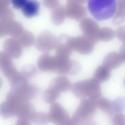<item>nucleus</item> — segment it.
I'll use <instances>...</instances> for the list:
<instances>
[{
  "label": "nucleus",
  "mask_w": 125,
  "mask_h": 125,
  "mask_svg": "<svg viewBox=\"0 0 125 125\" xmlns=\"http://www.w3.org/2000/svg\"><path fill=\"white\" fill-rule=\"evenodd\" d=\"M58 38L50 31L46 30L42 32L35 40L36 48L44 53L56 49L58 44Z\"/></svg>",
  "instance_id": "7"
},
{
  "label": "nucleus",
  "mask_w": 125,
  "mask_h": 125,
  "mask_svg": "<svg viewBox=\"0 0 125 125\" xmlns=\"http://www.w3.org/2000/svg\"><path fill=\"white\" fill-rule=\"evenodd\" d=\"M28 101L10 91L6 94L5 100L0 105V116L5 119L17 117Z\"/></svg>",
  "instance_id": "5"
},
{
  "label": "nucleus",
  "mask_w": 125,
  "mask_h": 125,
  "mask_svg": "<svg viewBox=\"0 0 125 125\" xmlns=\"http://www.w3.org/2000/svg\"><path fill=\"white\" fill-rule=\"evenodd\" d=\"M10 90L18 96L28 101L36 97L39 91V88L37 86L30 83L29 82L11 89Z\"/></svg>",
  "instance_id": "11"
},
{
  "label": "nucleus",
  "mask_w": 125,
  "mask_h": 125,
  "mask_svg": "<svg viewBox=\"0 0 125 125\" xmlns=\"http://www.w3.org/2000/svg\"><path fill=\"white\" fill-rule=\"evenodd\" d=\"M79 26L83 36L95 44L98 42L100 28L96 22L90 18H84L80 21Z\"/></svg>",
  "instance_id": "10"
},
{
  "label": "nucleus",
  "mask_w": 125,
  "mask_h": 125,
  "mask_svg": "<svg viewBox=\"0 0 125 125\" xmlns=\"http://www.w3.org/2000/svg\"><path fill=\"white\" fill-rule=\"evenodd\" d=\"M101 84L93 77L74 83L70 90L79 99H89L96 101L101 97Z\"/></svg>",
  "instance_id": "1"
},
{
  "label": "nucleus",
  "mask_w": 125,
  "mask_h": 125,
  "mask_svg": "<svg viewBox=\"0 0 125 125\" xmlns=\"http://www.w3.org/2000/svg\"><path fill=\"white\" fill-rule=\"evenodd\" d=\"M16 39L22 47H29L34 43L35 39L31 32L24 30Z\"/></svg>",
  "instance_id": "20"
},
{
  "label": "nucleus",
  "mask_w": 125,
  "mask_h": 125,
  "mask_svg": "<svg viewBox=\"0 0 125 125\" xmlns=\"http://www.w3.org/2000/svg\"><path fill=\"white\" fill-rule=\"evenodd\" d=\"M115 34L120 41L125 44V25L118 27L115 32Z\"/></svg>",
  "instance_id": "26"
},
{
  "label": "nucleus",
  "mask_w": 125,
  "mask_h": 125,
  "mask_svg": "<svg viewBox=\"0 0 125 125\" xmlns=\"http://www.w3.org/2000/svg\"><path fill=\"white\" fill-rule=\"evenodd\" d=\"M21 85H22V84H21ZM19 86H20V85H19ZM16 87H17V86H16ZM13 88H14V87H13Z\"/></svg>",
  "instance_id": "30"
},
{
  "label": "nucleus",
  "mask_w": 125,
  "mask_h": 125,
  "mask_svg": "<svg viewBox=\"0 0 125 125\" xmlns=\"http://www.w3.org/2000/svg\"><path fill=\"white\" fill-rule=\"evenodd\" d=\"M116 0V10L112 18V23L114 25L118 26L125 21V0Z\"/></svg>",
  "instance_id": "16"
},
{
  "label": "nucleus",
  "mask_w": 125,
  "mask_h": 125,
  "mask_svg": "<svg viewBox=\"0 0 125 125\" xmlns=\"http://www.w3.org/2000/svg\"><path fill=\"white\" fill-rule=\"evenodd\" d=\"M97 108L96 101L89 99L81 100L71 117L72 125H88L94 123Z\"/></svg>",
  "instance_id": "2"
},
{
  "label": "nucleus",
  "mask_w": 125,
  "mask_h": 125,
  "mask_svg": "<svg viewBox=\"0 0 125 125\" xmlns=\"http://www.w3.org/2000/svg\"><path fill=\"white\" fill-rule=\"evenodd\" d=\"M88 9L93 16L99 21L113 18L116 8V0H89Z\"/></svg>",
  "instance_id": "4"
},
{
  "label": "nucleus",
  "mask_w": 125,
  "mask_h": 125,
  "mask_svg": "<svg viewBox=\"0 0 125 125\" xmlns=\"http://www.w3.org/2000/svg\"><path fill=\"white\" fill-rule=\"evenodd\" d=\"M31 122L38 125L46 124L50 122L48 114L35 111L30 119Z\"/></svg>",
  "instance_id": "21"
},
{
  "label": "nucleus",
  "mask_w": 125,
  "mask_h": 125,
  "mask_svg": "<svg viewBox=\"0 0 125 125\" xmlns=\"http://www.w3.org/2000/svg\"><path fill=\"white\" fill-rule=\"evenodd\" d=\"M115 113H122L125 110V98L119 97L112 102Z\"/></svg>",
  "instance_id": "23"
},
{
  "label": "nucleus",
  "mask_w": 125,
  "mask_h": 125,
  "mask_svg": "<svg viewBox=\"0 0 125 125\" xmlns=\"http://www.w3.org/2000/svg\"><path fill=\"white\" fill-rule=\"evenodd\" d=\"M119 53L122 62L125 63V44L123 43L121 46Z\"/></svg>",
  "instance_id": "28"
},
{
  "label": "nucleus",
  "mask_w": 125,
  "mask_h": 125,
  "mask_svg": "<svg viewBox=\"0 0 125 125\" xmlns=\"http://www.w3.org/2000/svg\"><path fill=\"white\" fill-rule=\"evenodd\" d=\"M24 84V83H23Z\"/></svg>",
  "instance_id": "31"
},
{
  "label": "nucleus",
  "mask_w": 125,
  "mask_h": 125,
  "mask_svg": "<svg viewBox=\"0 0 125 125\" xmlns=\"http://www.w3.org/2000/svg\"><path fill=\"white\" fill-rule=\"evenodd\" d=\"M39 9V3L35 0H29L21 9L24 15L28 18L36 15Z\"/></svg>",
  "instance_id": "19"
},
{
  "label": "nucleus",
  "mask_w": 125,
  "mask_h": 125,
  "mask_svg": "<svg viewBox=\"0 0 125 125\" xmlns=\"http://www.w3.org/2000/svg\"><path fill=\"white\" fill-rule=\"evenodd\" d=\"M11 58L3 51L0 52V70L9 82L16 78L20 72L16 69Z\"/></svg>",
  "instance_id": "9"
},
{
  "label": "nucleus",
  "mask_w": 125,
  "mask_h": 125,
  "mask_svg": "<svg viewBox=\"0 0 125 125\" xmlns=\"http://www.w3.org/2000/svg\"><path fill=\"white\" fill-rule=\"evenodd\" d=\"M50 122L56 125H72L70 117L65 109L59 103L51 104L48 113Z\"/></svg>",
  "instance_id": "6"
},
{
  "label": "nucleus",
  "mask_w": 125,
  "mask_h": 125,
  "mask_svg": "<svg viewBox=\"0 0 125 125\" xmlns=\"http://www.w3.org/2000/svg\"><path fill=\"white\" fill-rule=\"evenodd\" d=\"M82 4L74 0H67L65 7L66 16L76 20L83 17L86 11Z\"/></svg>",
  "instance_id": "12"
},
{
  "label": "nucleus",
  "mask_w": 125,
  "mask_h": 125,
  "mask_svg": "<svg viewBox=\"0 0 125 125\" xmlns=\"http://www.w3.org/2000/svg\"><path fill=\"white\" fill-rule=\"evenodd\" d=\"M37 65L38 68L42 71L54 72L55 67L54 56L46 53L42 54L38 59Z\"/></svg>",
  "instance_id": "14"
},
{
  "label": "nucleus",
  "mask_w": 125,
  "mask_h": 125,
  "mask_svg": "<svg viewBox=\"0 0 125 125\" xmlns=\"http://www.w3.org/2000/svg\"><path fill=\"white\" fill-rule=\"evenodd\" d=\"M111 119V123L114 125H125V115L122 113L114 114Z\"/></svg>",
  "instance_id": "25"
},
{
  "label": "nucleus",
  "mask_w": 125,
  "mask_h": 125,
  "mask_svg": "<svg viewBox=\"0 0 125 125\" xmlns=\"http://www.w3.org/2000/svg\"><path fill=\"white\" fill-rule=\"evenodd\" d=\"M72 84L69 78L65 75H61L54 77L42 94L43 101L48 104L55 102L61 93L71 90Z\"/></svg>",
  "instance_id": "3"
},
{
  "label": "nucleus",
  "mask_w": 125,
  "mask_h": 125,
  "mask_svg": "<svg viewBox=\"0 0 125 125\" xmlns=\"http://www.w3.org/2000/svg\"><path fill=\"white\" fill-rule=\"evenodd\" d=\"M97 108L110 116L115 114L113 102L108 99L101 97L96 101Z\"/></svg>",
  "instance_id": "18"
},
{
  "label": "nucleus",
  "mask_w": 125,
  "mask_h": 125,
  "mask_svg": "<svg viewBox=\"0 0 125 125\" xmlns=\"http://www.w3.org/2000/svg\"><path fill=\"white\" fill-rule=\"evenodd\" d=\"M115 35V32L112 29L109 27H104L100 29L98 39L99 40L108 42L112 40Z\"/></svg>",
  "instance_id": "22"
},
{
  "label": "nucleus",
  "mask_w": 125,
  "mask_h": 125,
  "mask_svg": "<svg viewBox=\"0 0 125 125\" xmlns=\"http://www.w3.org/2000/svg\"><path fill=\"white\" fill-rule=\"evenodd\" d=\"M68 43L72 51L83 55H87L93 51L95 43L83 35L69 37Z\"/></svg>",
  "instance_id": "8"
},
{
  "label": "nucleus",
  "mask_w": 125,
  "mask_h": 125,
  "mask_svg": "<svg viewBox=\"0 0 125 125\" xmlns=\"http://www.w3.org/2000/svg\"><path fill=\"white\" fill-rule=\"evenodd\" d=\"M29 0H10L14 7L16 9H21Z\"/></svg>",
  "instance_id": "27"
},
{
  "label": "nucleus",
  "mask_w": 125,
  "mask_h": 125,
  "mask_svg": "<svg viewBox=\"0 0 125 125\" xmlns=\"http://www.w3.org/2000/svg\"><path fill=\"white\" fill-rule=\"evenodd\" d=\"M22 47L17 40L12 37L6 39L3 45V52L12 59H17L21 57Z\"/></svg>",
  "instance_id": "13"
},
{
  "label": "nucleus",
  "mask_w": 125,
  "mask_h": 125,
  "mask_svg": "<svg viewBox=\"0 0 125 125\" xmlns=\"http://www.w3.org/2000/svg\"><path fill=\"white\" fill-rule=\"evenodd\" d=\"M111 70L103 64L95 70L93 77L100 84L108 81L111 75Z\"/></svg>",
  "instance_id": "17"
},
{
  "label": "nucleus",
  "mask_w": 125,
  "mask_h": 125,
  "mask_svg": "<svg viewBox=\"0 0 125 125\" xmlns=\"http://www.w3.org/2000/svg\"><path fill=\"white\" fill-rule=\"evenodd\" d=\"M124 84L125 85V79L124 80Z\"/></svg>",
  "instance_id": "29"
},
{
  "label": "nucleus",
  "mask_w": 125,
  "mask_h": 125,
  "mask_svg": "<svg viewBox=\"0 0 125 125\" xmlns=\"http://www.w3.org/2000/svg\"><path fill=\"white\" fill-rule=\"evenodd\" d=\"M37 71L36 67L32 65H27L22 67L21 73L26 78H30L34 75Z\"/></svg>",
  "instance_id": "24"
},
{
  "label": "nucleus",
  "mask_w": 125,
  "mask_h": 125,
  "mask_svg": "<svg viewBox=\"0 0 125 125\" xmlns=\"http://www.w3.org/2000/svg\"><path fill=\"white\" fill-rule=\"evenodd\" d=\"M122 62L119 53L112 52L108 53L105 56L103 64L111 70L118 68Z\"/></svg>",
  "instance_id": "15"
}]
</instances>
